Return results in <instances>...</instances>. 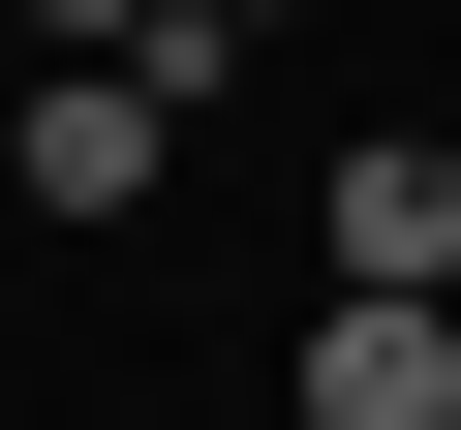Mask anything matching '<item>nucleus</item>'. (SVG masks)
Listing matches in <instances>:
<instances>
[{
  "mask_svg": "<svg viewBox=\"0 0 461 430\" xmlns=\"http://www.w3.org/2000/svg\"><path fill=\"white\" fill-rule=\"evenodd\" d=\"M32 31H62V62H154V31H185V0H32Z\"/></svg>",
  "mask_w": 461,
  "mask_h": 430,
  "instance_id": "20e7f679",
  "label": "nucleus"
},
{
  "mask_svg": "<svg viewBox=\"0 0 461 430\" xmlns=\"http://www.w3.org/2000/svg\"><path fill=\"white\" fill-rule=\"evenodd\" d=\"M185 93H215V31H154V62H32V215H154V154H185Z\"/></svg>",
  "mask_w": 461,
  "mask_h": 430,
  "instance_id": "f257e3e1",
  "label": "nucleus"
},
{
  "mask_svg": "<svg viewBox=\"0 0 461 430\" xmlns=\"http://www.w3.org/2000/svg\"><path fill=\"white\" fill-rule=\"evenodd\" d=\"M308 246H339V308H461V154H430V123H369V154L308 184Z\"/></svg>",
  "mask_w": 461,
  "mask_h": 430,
  "instance_id": "f03ea898",
  "label": "nucleus"
},
{
  "mask_svg": "<svg viewBox=\"0 0 461 430\" xmlns=\"http://www.w3.org/2000/svg\"><path fill=\"white\" fill-rule=\"evenodd\" d=\"M308 430H461V308H308Z\"/></svg>",
  "mask_w": 461,
  "mask_h": 430,
  "instance_id": "7ed1b4c3",
  "label": "nucleus"
},
{
  "mask_svg": "<svg viewBox=\"0 0 461 430\" xmlns=\"http://www.w3.org/2000/svg\"><path fill=\"white\" fill-rule=\"evenodd\" d=\"M185 31H277V0H185Z\"/></svg>",
  "mask_w": 461,
  "mask_h": 430,
  "instance_id": "39448f33",
  "label": "nucleus"
}]
</instances>
